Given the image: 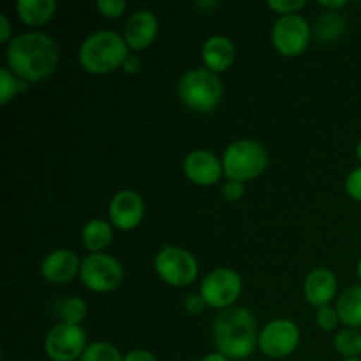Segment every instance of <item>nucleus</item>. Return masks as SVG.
I'll list each match as a JSON object with an SVG mask.
<instances>
[{"mask_svg":"<svg viewBox=\"0 0 361 361\" xmlns=\"http://www.w3.org/2000/svg\"><path fill=\"white\" fill-rule=\"evenodd\" d=\"M7 66L20 80L35 83L51 76L59 67L56 41L42 32L20 34L7 46Z\"/></svg>","mask_w":361,"mask_h":361,"instance_id":"obj_1","label":"nucleus"},{"mask_svg":"<svg viewBox=\"0 0 361 361\" xmlns=\"http://www.w3.org/2000/svg\"><path fill=\"white\" fill-rule=\"evenodd\" d=\"M214 342L217 353L229 360H245L259 342L254 314L245 307H229L214 321Z\"/></svg>","mask_w":361,"mask_h":361,"instance_id":"obj_2","label":"nucleus"},{"mask_svg":"<svg viewBox=\"0 0 361 361\" xmlns=\"http://www.w3.org/2000/svg\"><path fill=\"white\" fill-rule=\"evenodd\" d=\"M123 35L111 30H101L88 35L80 46V66L90 74H109L123 66L127 53Z\"/></svg>","mask_w":361,"mask_h":361,"instance_id":"obj_3","label":"nucleus"},{"mask_svg":"<svg viewBox=\"0 0 361 361\" xmlns=\"http://www.w3.org/2000/svg\"><path fill=\"white\" fill-rule=\"evenodd\" d=\"M224 87L219 76L207 67L192 69L182 76L178 83V97L189 109L197 113H212L222 101Z\"/></svg>","mask_w":361,"mask_h":361,"instance_id":"obj_4","label":"nucleus"},{"mask_svg":"<svg viewBox=\"0 0 361 361\" xmlns=\"http://www.w3.org/2000/svg\"><path fill=\"white\" fill-rule=\"evenodd\" d=\"M268 152L259 141L240 140L233 141L224 150L222 168L229 180L247 182L254 180L267 169Z\"/></svg>","mask_w":361,"mask_h":361,"instance_id":"obj_5","label":"nucleus"},{"mask_svg":"<svg viewBox=\"0 0 361 361\" xmlns=\"http://www.w3.org/2000/svg\"><path fill=\"white\" fill-rule=\"evenodd\" d=\"M155 271L166 284L185 288L196 281L200 267L196 257L189 250L168 245L162 247L155 257Z\"/></svg>","mask_w":361,"mask_h":361,"instance_id":"obj_6","label":"nucleus"},{"mask_svg":"<svg viewBox=\"0 0 361 361\" xmlns=\"http://www.w3.org/2000/svg\"><path fill=\"white\" fill-rule=\"evenodd\" d=\"M80 277L90 291L109 293L122 284L123 268L109 254H88L81 261Z\"/></svg>","mask_w":361,"mask_h":361,"instance_id":"obj_7","label":"nucleus"},{"mask_svg":"<svg viewBox=\"0 0 361 361\" xmlns=\"http://www.w3.org/2000/svg\"><path fill=\"white\" fill-rule=\"evenodd\" d=\"M87 334L80 324L60 323L44 338V353L51 361H78L87 351Z\"/></svg>","mask_w":361,"mask_h":361,"instance_id":"obj_8","label":"nucleus"},{"mask_svg":"<svg viewBox=\"0 0 361 361\" xmlns=\"http://www.w3.org/2000/svg\"><path fill=\"white\" fill-rule=\"evenodd\" d=\"M243 289L242 277L231 268H217L201 282L200 295L212 309H229L240 298Z\"/></svg>","mask_w":361,"mask_h":361,"instance_id":"obj_9","label":"nucleus"},{"mask_svg":"<svg viewBox=\"0 0 361 361\" xmlns=\"http://www.w3.org/2000/svg\"><path fill=\"white\" fill-rule=\"evenodd\" d=\"M271 42L284 56H298L309 48L310 27L300 14L281 16L271 28Z\"/></svg>","mask_w":361,"mask_h":361,"instance_id":"obj_10","label":"nucleus"},{"mask_svg":"<svg viewBox=\"0 0 361 361\" xmlns=\"http://www.w3.org/2000/svg\"><path fill=\"white\" fill-rule=\"evenodd\" d=\"M300 344V328L291 319H274L261 330V353L268 358L282 360L296 351Z\"/></svg>","mask_w":361,"mask_h":361,"instance_id":"obj_11","label":"nucleus"},{"mask_svg":"<svg viewBox=\"0 0 361 361\" xmlns=\"http://www.w3.org/2000/svg\"><path fill=\"white\" fill-rule=\"evenodd\" d=\"M109 222L120 231H130L145 217L143 197L134 190H120L109 201Z\"/></svg>","mask_w":361,"mask_h":361,"instance_id":"obj_12","label":"nucleus"},{"mask_svg":"<svg viewBox=\"0 0 361 361\" xmlns=\"http://www.w3.org/2000/svg\"><path fill=\"white\" fill-rule=\"evenodd\" d=\"M183 173L197 185H214L221 180L224 168L222 162L208 150H194L183 161Z\"/></svg>","mask_w":361,"mask_h":361,"instance_id":"obj_13","label":"nucleus"},{"mask_svg":"<svg viewBox=\"0 0 361 361\" xmlns=\"http://www.w3.org/2000/svg\"><path fill=\"white\" fill-rule=\"evenodd\" d=\"M81 261L73 250L56 249L46 254L41 263V275L49 284H67L80 274Z\"/></svg>","mask_w":361,"mask_h":361,"instance_id":"obj_14","label":"nucleus"},{"mask_svg":"<svg viewBox=\"0 0 361 361\" xmlns=\"http://www.w3.org/2000/svg\"><path fill=\"white\" fill-rule=\"evenodd\" d=\"M159 32V20L152 11L140 9L133 13L123 28V41L130 49H145L155 41Z\"/></svg>","mask_w":361,"mask_h":361,"instance_id":"obj_15","label":"nucleus"},{"mask_svg":"<svg viewBox=\"0 0 361 361\" xmlns=\"http://www.w3.org/2000/svg\"><path fill=\"white\" fill-rule=\"evenodd\" d=\"M337 277L328 268H316L305 279L303 293L305 300L312 307H326L337 295Z\"/></svg>","mask_w":361,"mask_h":361,"instance_id":"obj_16","label":"nucleus"},{"mask_svg":"<svg viewBox=\"0 0 361 361\" xmlns=\"http://www.w3.org/2000/svg\"><path fill=\"white\" fill-rule=\"evenodd\" d=\"M201 56L208 71L219 74L228 71L236 59V48L231 39L224 35H212L207 39L201 49Z\"/></svg>","mask_w":361,"mask_h":361,"instance_id":"obj_17","label":"nucleus"},{"mask_svg":"<svg viewBox=\"0 0 361 361\" xmlns=\"http://www.w3.org/2000/svg\"><path fill=\"white\" fill-rule=\"evenodd\" d=\"M56 11L55 0H20L16 4V13L25 25L41 27L53 18Z\"/></svg>","mask_w":361,"mask_h":361,"instance_id":"obj_18","label":"nucleus"},{"mask_svg":"<svg viewBox=\"0 0 361 361\" xmlns=\"http://www.w3.org/2000/svg\"><path fill=\"white\" fill-rule=\"evenodd\" d=\"M81 240L85 249L90 250L92 254L102 252L113 240V224L102 219H94L83 228Z\"/></svg>","mask_w":361,"mask_h":361,"instance_id":"obj_19","label":"nucleus"},{"mask_svg":"<svg viewBox=\"0 0 361 361\" xmlns=\"http://www.w3.org/2000/svg\"><path fill=\"white\" fill-rule=\"evenodd\" d=\"M337 312L348 328H361V284L345 289L338 296Z\"/></svg>","mask_w":361,"mask_h":361,"instance_id":"obj_20","label":"nucleus"},{"mask_svg":"<svg viewBox=\"0 0 361 361\" xmlns=\"http://www.w3.org/2000/svg\"><path fill=\"white\" fill-rule=\"evenodd\" d=\"M334 348L344 358L361 356V331L356 328H344L334 338Z\"/></svg>","mask_w":361,"mask_h":361,"instance_id":"obj_21","label":"nucleus"},{"mask_svg":"<svg viewBox=\"0 0 361 361\" xmlns=\"http://www.w3.org/2000/svg\"><path fill=\"white\" fill-rule=\"evenodd\" d=\"M345 30V20L338 13H328L321 14L316 21V32H317V37L321 41H335V39L341 37Z\"/></svg>","mask_w":361,"mask_h":361,"instance_id":"obj_22","label":"nucleus"},{"mask_svg":"<svg viewBox=\"0 0 361 361\" xmlns=\"http://www.w3.org/2000/svg\"><path fill=\"white\" fill-rule=\"evenodd\" d=\"M80 361H123V356L113 344L94 342L88 345Z\"/></svg>","mask_w":361,"mask_h":361,"instance_id":"obj_23","label":"nucleus"},{"mask_svg":"<svg viewBox=\"0 0 361 361\" xmlns=\"http://www.w3.org/2000/svg\"><path fill=\"white\" fill-rule=\"evenodd\" d=\"M87 310L88 307L85 303V300L73 296V298H67L62 303V307H60V316H62L63 323L80 324L87 317Z\"/></svg>","mask_w":361,"mask_h":361,"instance_id":"obj_24","label":"nucleus"},{"mask_svg":"<svg viewBox=\"0 0 361 361\" xmlns=\"http://www.w3.org/2000/svg\"><path fill=\"white\" fill-rule=\"evenodd\" d=\"M20 94V78L9 67H0V104H9Z\"/></svg>","mask_w":361,"mask_h":361,"instance_id":"obj_25","label":"nucleus"},{"mask_svg":"<svg viewBox=\"0 0 361 361\" xmlns=\"http://www.w3.org/2000/svg\"><path fill=\"white\" fill-rule=\"evenodd\" d=\"M316 319H317V324H319L321 330L331 331L337 328L341 317H338L337 309H331L330 305H326V307H321V309H317Z\"/></svg>","mask_w":361,"mask_h":361,"instance_id":"obj_26","label":"nucleus"},{"mask_svg":"<svg viewBox=\"0 0 361 361\" xmlns=\"http://www.w3.org/2000/svg\"><path fill=\"white\" fill-rule=\"evenodd\" d=\"M305 0H268V7L275 13L288 16V14H296L300 9L305 7Z\"/></svg>","mask_w":361,"mask_h":361,"instance_id":"obj_27","label":"nucleus"},{"mask_svg":"<svg viewBox=\"0 0 361 361\" xmlns=\"http://www.w3.org/2000/svg\"><path fill=\"white\" fill-rule=\"evenodd\" d=\"M95 7L101 11L104 18H120L126 11L127 4L123 0H97Z\"/></svg>","mask_w":361,"mask_h":361,"instance_id":"obj_28","label":"nucleus"},{"mask_svg":"<svg viewBox=\"0 0 361 361\" xmlns=\"http://www.w3.org/2000/svg\"><path fill=\"white\" fill-rule=\"evenodd\" d=\"M345 192H348L349 197L361 203V166L353 169L348 178H345Z\"/></svg>","mask_w":361,"mask_h":361,"instance_id":"obj_29","label":"nucleus"},{"mask_svg":"<svg viewBox=\"0 0 361 361\" xmlns=\"http://www.w3.org/2000/svg\"><path fill=\"white\" fill-rule=\"evenodd\" d=\"M245 194V187H243L242 182H236V180H228V182L222 185V196H224L226 201H240Z\"/></svg>","mask_w":361,"mask_h":361,"instance_id":"obj_30","label":"nucleus"},{"mask_svg":"<svg viewBox=\"0 0 361 361\" xmlns=\"http://www.w3.org/2000/svg\"><path fill=\"white\" fill-rule=\"evenodd\" d=\"M207 307L208 305H207V302L203 300V296L197 295V293L189 295L185 298V302H183V309H185L189 314H192V316H200V314L203 312Z\"/></svg>","mask_w":361,"mask_h":361,"instance_id":"obj_31","label":"nucleus"},{"mask_svg":"<svg viewBox=\"0 0 361 361\" xmlns=\"http://www.w3.org/2000/svg\"><path fill=\"white\" fill-rule=\"evenodd\" d=\"M123 361H157V358L147 349H133L123 356Z\"/></svg>","mask_w":361,"mask_h":361,"instance_id":"obj_32","label":"nucleus"},{"mask_svg":"<svg viewBox=\"0 0 361 361\" xmlns=\"http://www.w3.org/2000/svg\"><path fill=\"white\" fill-rule=\"evenodd\" d=\"M122 69L126 71L127 74H136L137 71L141 69V60L137 59L136 55H129V56H127V59H126V62H123Z\"/></svg>","mask_w":361,"mask_h":361,"instance_id":"obj_33","label":"nucleus"},{"mask_svg":"<svg viewBox=\"0 0 361 361\" xmlns=\"http://www.w3.org/2000/svg\"><path fill=\"white\" fill-rule=\"evenodd\" d=\"M11 34H13V30H11L9 20H7L6 14H0V41L7 42L11 39Z\"/></svg>","mask_w":361,"mask_h":361,"instance_id":"obj_34","label":"nucleus"},{"mask_svg":"<svg viewBox=\"0 0 361 361\" xmlns=\"http://www.w3.org/2000/svg\"><path fill=\"white\" fill-rule=\"evenodd\" d=\"M319 6L324 7V9L331 11V13H338V9L348 6L345 0H335V2H328V0H319Z\"/></svg>","mask_w":361,"mask_h":361,"instance_id":"obj_35","label":"nucleus"},{"mask_svg":"<svg viewBox=\"0 0 361 361\" xmlns=\"http://www.w3.org/2000/svg\"><path fill=\"white\" fill-rule=\"evenodd\" d=\"M201 361H231V360L226 358V356L221 355V353H210V355L204 356Z\"/></svg>","mask_w":361,"mask_h":361,"instance_id":"obj_36","label":"nucleus"},{"mask_svg":"<svg viewBox=\"0 0 361 361\" xmlns=\"http://www.w3.org/2000/svg\"><path fill=\"white\" fill-rule=\"evenodd\" d=\"M356 155H358L360 162H361V141L358 143V147H356Z\"/></svg>","mask_w":361,"mask_h":361,"instance_id":"obj_37","label":"nucleus"},{"mask_svg":"<svg viewBox=\"0 0 361 361\" xmlns=\"http://www.w3.org/2000/svg\"><path fill=\"white\" fill-rule=\"evenodd\" d=\"M358 279H360V284H361V259H360V263H358Z\"/></svg>","mask_w":361,"mask_h":361,"instance_id":"obj_38","label":"nucleus"},{"mask_svg":"<svg viewBox=\"0 0 361 361\" xmlns=\"http://www.w3.org/2000/svg\"><path fill=\"white\" fill-rule=\"evenodd\" d=\"M342 361H361V358H344Z\"/></svg>","mask_w":361,"mask_h":361,"instance_id":"obj_39","label":"nucleus"}]
</instances>
